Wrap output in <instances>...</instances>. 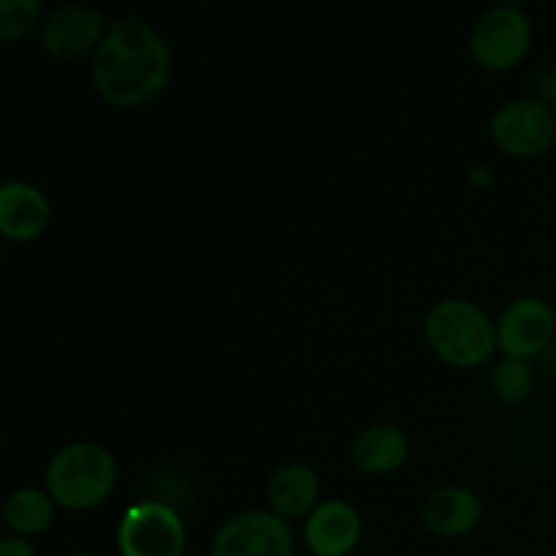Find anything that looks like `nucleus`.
<instances>
[{
	"label": "nucleus",
	"mask_w": 556,
	"mask_h": 556,
	"mask_svg": "<svg viewBox=\"0 0 556 556\" xmlns=\"http://www.w3.org/2000/svg\"><path fill=\"white\" fill-rule=\"evenodd\" d=\"M174 54L166 38L139 16H119L109 25L90 58V79L98 96L114 109L150 103L168 87Z\"/></svg>",
	"instance_id": "f257e3e1"
},
{
	"label": "nucleus",
	"mask_w": 556,
	"mask_h": 556,
	"mask_svg": "<svg viewBox=\"0 0 556 556\" xmlns=\"http://www.w3.org/2000/svg\"><path fill=\"white\" fill-rule=\"evenodd\" d=\"M47 492L60 508L92 510L112 497L117 486V462L98 443H71L54 451L43 472Z\"/></svg>",
	"instance_id": "f03ea898"
},
{
	"label": "nucleus",
	"mask_w": 556,
	"mask_h": 556,
	"mask_svg": "<svg viewBox=\"0 0 556 556\" xmlns=\"http://www.w3.org/2000/svg\"><path fill=\"white\" fill-rule=\"evenodd\" d=\"M427 342L440 362L472 369L497 351V324L470 299H443L427 315Z\"/></svg>",
	"instance_id": "7ed1b4c3"
},
{
	"label": "nucleus",
	"mask_w": 556,
	"mask_h": 556,
	"mask_svg": "<svg viewBox=\"0 0 556 556\" xmlns=\"http://www.w3.org/2000/svg\"><path fill=\"white\" fill-rule=\"evenodd\" d=\"M532 49V22L519 5H494L472 25L470 52L481 68L514 71Z\"/></svg>",
	"instance_id": "20e7f679"
},
{
	"label": "nucleus",
	"mask_w": 556,
	"mask_h": 556,
	"mask_svg": "<svg viewBox=\"0 0 556 556\" xmlns=\"http://www.w3.org/2000/svg\"><path fill=\"white\" fill-rule=\"evenodd\" d=\"M494 147L508 157H538L556 141V112L541 98L525 96L503 103L489 119Z\"/></svg>",
	"instance_id": "39448f33"
},
{
	"label": "nucleus",
	"mask_w": 556,
	"mask_h": 556,
	"mask_svg": "<svg viewBox=\"0 0 556 556\" xmlns=\"http://www.w3.org/2000/svg\"><path fill=\"white\" fill-rule=\"evenodd\" d=\"M119 556H185L188 532L172 505L141 500L130 505L117 525Z\"/></svg>",
	"instance_id": "423d86ee"
},
{
	"label": "nucleus",
	"mask_w": 556,
	"mask_h": 556,
	"mask_svg": "<svg viewBox=\"0 0 556 556\" xmlns=\"http://www.w3.org/2000/svg\"><path fill=\"white\" fill-rule=\"evenodd\" d=\"M210 556H293V530L271 510H242L223 521Z\"/></svg>",
	"instance_id": "0eeeda50"
},
{
	"label": "nucleus",
	"mask_w": 556,
	"mask_h": 556,
	"mask_svg": "<svg viewBox=\"0 0 556 556\" xmlns=\"http://www.w3.org/2000/svg\"><path fill=\"white\" fill-rule=\"evenodd\" d=\"M554 337L556 313L541 296L514 299L497 320V348L505 358L532 362L554 345Z\"/></svg>",
	"instance_id": "6e6552de"
},
{
	"label": "nucleus",
	"mask_w": 556,
	"mask_h": 556,
	"mask_svg": "<svg viewBox=\"0 0 556 556\" xmlns=\"http://www.w3.org/2000/svg\"><path fill=\"white\" fill-rule=\"evenodd\" d=\"M109 25L112 22H106L103 11L92 9V5H60L43 20L41 47L54 60H81L87 54H96Z\"/></svg>",
	"instance_id": "1a4fd4ad"
},
{
	"label": "nucleus",
	"mask_w": 556,
	"mask_h": 556,
	"mask_svg": "<svg viewBox=\"0 0 556 556\" xmlns=\"http://www.w3.org/2000/svg\"><path fill=\"white\" fill-rule=\"evenodd\" d=\"M362 541V516L348 500H324L304 521L313 556H348Z\"/></svg>",
	"instance_id": "9d476101"
},
{
	"label": "nucleus",
	"mask_w": 556,
	"mask_h": 556,
	"mask_svg": "<svg viewBox=\"0 0 556 556\" xmlns=\"http://www.w3.org/2000/svg\"><path fill=\"white\" fill-rule=\"evenodd\" d=\"M49 201L36 185L11 179L0 188V233L9 242H33L49 228Z\"/></svg>",
	"instance_id": "9b49d317"
},
{
	"label": "nucleus",
	"mask_w": 556,
	"mask_h": 556,
	"mask_svg": "<svg viewBox=\"0 0 556 556\" xmlns=\"http://www.w3.org/2000/svg\"><path fill=\"white\" fill-rule=\"evenodd\" d=\"M483 505L476 492L465 486H443L421 505V521L438 538H465L481 525Z\"/></svg>",
	"instance_id": "f8f14e48"
},
{
	"label": "nucleus",
	"mask_w": 556,
	"mask_h": 556,
	"mask_svg": "<svg viewBox=\"0 0 556 556\" xmlns=\"http://www.w3.org/2000/svg\"><path fill=\"white\" fill-rule=\"evenodd\" d=\"M266 500H269L271 514L286 521L309 516L320 505L318 472L302 462H288L277 467L266 486Z\"/></svg>",
	"instance_id": "ddd939ff"
},
{
	"label": "nucleus",
	"mask_w": 556,
	"mask_h": 556,
	"mask_svg": "<svg viewBox=\"0 0 556 556\" xmlns=\"http://www.w3.org/2000/svg\"><path fill=\"white\" fill-rule=\"evenodd\" d=\"M410 456V440L400 427H367L351 445V459L367 476H391Z\"/></svg>",
	"instance_id": "4468645a"
},
{
	"label": "nucleus",
	"mask_w": 556,
	"mask_h": 556,
	"mask_svg": "<svg viewBox=\"0 0 556 556\" xmlns=\"http://www.w3.org/2000/svg\"><path fill=\"white\" fill-rule=\"evenodd\" d=\"M54 500L49 497L47 489L22 486L5 497L3 503V521L11 530V535L36 538L52 527L54 521Z\"/></svg>",
	"instance_id": "2eb2a0df"
},
{
	"label": "nucleus",
	"mask_w": 556,
	"mask_h": 556,
	"mask_svg": "<svg viewBox=\"0 0 556 556\" xmlns=\"http://www.w3.org/2000/svg\"><path fill=\"white\" fill-rule=\"evenodd\" d=\"M492 386L500 400L508 405H519V402L530 400L532 389H535V369L521 358H503L500 367L494 369Z\"/></svg>",
	"instance_id": "dca6fc26"
},
{
	"label": "nucleus",
	"mask_w": 556,
	"mask_h": 556,
	"mask_svg": "<svg viewBox=\"0 0 556 556\" xmlns=\"http://www.w3.org/2000/svg\"><path fill=\"white\" fill-rule=\"evenodd\" d=\"M41 0H0V41H20L41 22Z\"/></svg>",
	"instance_id": "f3484780"
},
{
	"label": "nucleus",
	"mask_w": 556,
	"mask_h": 556,
	"mask_svg": "<svg viewBox=\"0 0 556 556\" xmlns=\"http://www.w3.org/2000/svg\"><path fill=\"white\" fill-rule=\"evenodd\" d=\"M535 98H541L548 109L556 112V63L543 68L535 79Z\"/></svg>",
	"instance_id": "a211bd4d"
},
{
	"label": "nucleus",
	"mask_w": 556,
	"mask_h": 556,
	"mask_svg": "<svg viewBox=\"0 0 556 556\" xmlns=\"http://www.w3.org/2000/svg\"><path fill=\"white\" fill-rule=\"evenodd\" d=\"M0 556H36V548L27 538L20 535H5L0 541Z\"/></svg>",
	"instance_id": "6ab92c4d"
},
{
	"label": "nucleus",
	"mask_w": 556,
	"mask_h": 556,
	"mask_svg": "<svg viewBox=\"0 0 556 556\" xmlns=\"http://www.w3.org/2000/svg\"><path fill=\"white\" fill-rule=\"evenodd\" d=\"M470 179H472V185H478V188H486V185L494 182V174L489 166H478L470 172Z\"/></svg>",
	"instance_id": "aec40b11"
},
{
	"label": "nucleus",
	"mask_w": 556,
	"mask_h": 556,
	"mask_svg": "<svg viewBox=\"0 0 556 556\" xmlns=\"http://www.w3.org/2000/svg\"><path fill=\"white\" fill-rule=\"evenodd\" d=\"M543 362H546V367L552 369V372H556V342L552 348H548L546 353H543Z\"/></svg>",
	"instance_id": "412c9836"
},
{
	"label": "nucleus",
	"mask_w": 556,
	"mask_h": 556,
	"mask_svg": "<svg viewBox=\"0 0 556 556\" xmlns=\"http://www.w3.org/2000/svg\"><path fill=\"white\" fill-rule=\"evenodd\" d=\"M63 556H90V554H85V552H71V554H63Z\"/></svg>",
	"instance_id": "4be33fe9"
},
{
	"label": "nucleus",
	"mask_w": 556,
	"mask_h": 556,
	"mask_svg": "<svg viewBox=\"0 0 556 556\" xmlns=\"http://www.w3.org/2000/svg\"><path fill=\"white\" fill-rule=\"evenodd\" d=\"M554 288H556V269H554Z\"/></svg>",
	"instance_id": "5701e85b"
},
{
	"label": "nucleus",
	"mask_w": 556,
	"mask_h": 556,
	"mask_svg": "<svg viewBox=\"0 0 556 556\" xmlns=\"http://www.w3.org/2000/svg\"><path fill=\"white\" fill-rule=\"evenodd\" d=\"M554 152H556V141H554Z\"/></svg>",
	"instance_id": "b1692460"
}]
</instances>
